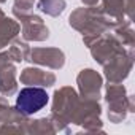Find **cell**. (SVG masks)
<instances>
[{
  "label": "cell",
  "mask_w": 135,
  "mask_h": 135,
  "mask_svg": "<svg viewBox=\"0 0 135 135\" xmlns=\"http://www.w3.org/2000/svg\"><path fill=\"white\" fill-rule=\"evenodd\" d=\"M49 97L48 92L41 88H24L19 91L16 99V110L22 114L38 113L43 107H46Z\"/></svg>",
  "instance_id": "1"
}]
</instances>
